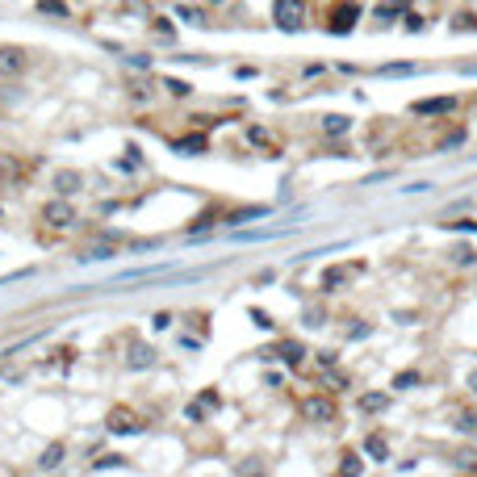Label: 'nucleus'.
Masks as SVG:
<instances>
[{"label": "nucleus", "instance_id": "obj_19", "mask_svg": "<svg viewBox=\"0 0 477 477\" xmlns=\"http://www.w3.org/2000/svg\"><path fill=\"white\" fill-rule=\"evenodd\" d=\"M63 465V444H50L42 457H38V469H59Z\"/></svg>", "mask_w": 477, "mask_h": 477}, {"label": "nucleus", "instance_id": "obj_24", "mask_svg": "<svg viewBox=\"0 0 477 477\" xmlns=\"http://www.w3.org/2000/svg\"><path fill=\"white\" fill-rule=\"evenodd\" d=\"M323 381H327V386H335V390H344V386H348V377H344L335 365H327V369H323Z\"/></svg>", "mask_w": 477, "mask_h": 477}, {"label": "nucleus", "instance_id": "obj_7", "mask_svg": "<svg viewBox=\"0 0 477 477\" xmlns=\"http://www.w3.org/2000/svg\"><path fill=\"white\" fill-rule=\"evenodd\" d=\"M50 189H54L59 197H75V193L84 189V176H80V172H71V168H59V172H54V180H50Z\"/></svg>", "mask_w": 477, "mask_h": 477}, {"label": "nucleus", "instance_id": "obj_27", "mask_svg": "<svg viewBox=\"0 0 477 477\" xmlns=\"http://www.w3.org/2000/svg\"><path fill=\"white\" fill-rule=\"evenodd\" d=\"M365 465H360V457L356 453H344V461H339V474H360Z\"/></svg>", "mask_w": 477, "mask_h": 477}, {"label": "nucleus", "instance_id": "obj_10", "mask_svg": "<svg viewBox=\"0 0 477 477\" xmlns=\"http://www.w3.org/2000/svg\"><path fill=\"white\" fill-rule=\"evenodd\" d=\"M113 256H117V243H113V235H105L96 243H84V256L80 260H113Z\"/></svg>", "mask_w": 477, "mask_h": 477}, {"label": "nucleus", "instance_id": "obj_34", "mask_svg": "<svg viewBox=\"0 0 477 477\" xmlns=\"http://www.w3.org/2000/svg\"><path fill=\"white\" fill-rule=\"evenodd\" d=\"M369 331H373V327H369V323H356V327H348V339H365V335H369Z\"/></svg>", "mask_w": 477, "mask_h": 477}, {"label": "nucleus", "instance_id": "obj_32", "mask_svg": "<svg viewBox=\"0 0 477 477\" xmlns=\"http://www.w3.org/2000/svg\"><path fill=\"white\" fill-rule=\"evenodd\" d=\"M151 327H155V331H168V327H172V314H168V310H159V314L151 318Z\"/></svg>", "mask_w": 477, "mask_h": 477}, {"label": "nucleus", "instance_id": "obj_12", "mask_svg": "<svg viewBox=\"0 0 477 477\" xmlns=\"http://www.w3.org/2000/svg\"><path fill=\"white\" fill-rule=\"evenodd\" d=\"M360 453H365V457H373V461H390V440H386L381 432H369V436H365V444H360Z\"/></svg>", "mask_w": 477, "mask_h": 477}, {"label": "nucleus", "instance_id": "obj_8", "mask_svg": "<svg viewBox=\"0 0 477 477\" xmlns=\"http://www.w3.org/2000/svg\"><path fill=\"white\" fill-rule=\"evenodd\" d=\"M155 360H159V352L155 348H147V344H130V352H126V369H155Z\"/></svg>", "mask_w": 477, "mask_h": 477}, {"label": "nucleus", "instance_id": "obj_5", "mask_svg": "<svg viewBox=\"0 0 477 477\" xmlns=\"http://www.w3.org/2000/svg\"><path fill=\"white\" fill-rule=\"evenodd\" d=\"M105 427H109L113 436H138V432H142V423H138V415H134V411H126V406H117V411H109V419H105Z\"/></svg>", "mask_w": 477, "mask_h": 477}, {"label": "nucleus", "instance_id": "obj_16", "mask_svg": "<svg viewBox=\"0 0 477 477\" xmlns=\"http://www.w3.org/2000/svg\"><path fill=\"white\" fill-rule=\"evenodd\" d=\"M453 469H461V474H477V453H474V448H457V453H453Z\"/></svg>", "mask_w": 477, "mask_h": 477}, {"label": "nucleus", "instance_id": "obj_18", "mask_svg": "<svg viewBox=\"0 0 477 477\" xmlns=\"http://www.w3.org/2000/svg\"><path fill=\"white\" fill-rule=\"evenodd\" d=\"M348 117L344 113H331V117H323V134H331V138H339V134H348Z\"/></svg>", "mask_w": 477, "mask_h": 477}, {"label": "nucleus", "instance_id": "obj_33", "mask_svg": "<svg viewBox=\"0 0 477 477\" xmlns=\"http://www.w3.org/2000/svg\"><path fill=\"white\" fill-rule=\"evenodd\" d=\"M251 323H256V327H264V331H272V327H277V323H272L264 310H251Z\"/></svg>", "mask_w": 477, "mask_h": 477}, {"label": "nucleus", "instance_id": "obj_21", "mask_svg": "<svg viewBox=\"0 0 477 477\" xmlns=\"http://www.w3.org/2000/svg\"><path fill=\"white\" fill-rule=\"evenodd\" d=\"M377 71H381V75H415L419 67H415V63H386V67H377Z\"/></svg>", "mask_w": 477, "mask_h": 477}, {"label": "nucleus", "instance_id": "obj_36", "mask_svg": "<svg viewBox=\"0 0 477 477\" xmlns=\"http://www.w3.org/2000/svg\"><path fill=\"white\" fill-rule=\"evenodd\" d=\"M469 390H474V394H477V369H474V373H469Z\"/></svg>", "mask_w": 477, "mask_h": 477}, {"label": "nucleus", "instance_id": "obj_26", "mask_svg": "<svg viewBox=\"0 0 477 477\" xmlns=\"http://www.w3.org/2000/svg\"><path fill=\"white\" fill-rule=\"evenodd\" d=\"M151 29H155V34H159V38H168V42H172V38H176V29H172V25H168V17H151Z\"/></svg>", "mask_w": 477, "mask_h": 477}, {"label": "nucleus", "instance_id": "obj_15", "mask_svg": "<svg viewBox=\"0 0 477 477\" xmlns=\"http://www.w3.org/2000/svg\"><path fill=\"white\" fill-rule=\"evenodd\" d=\"M277 356H281V360H285L289 369H298V365L306 360V348H302V339H285V344L277 348Z\"/></svg>", "mask_w": 477, "mask_h": 477}, {"label": "nucleus", "instance_id": "obj_6", "mask_svg": "<svg viewBox=\"0 0 477 477\" xmlns=\"http://www.w3.org/2000/svg\"><path fill=\"white\" fill-rule=\"evenodd\" d=\"M457 96H432V101H415L411 105V113H419V117H444V113H457Z\"/></svg>", "mask_w": 477, "mask_h": 477}, {"label": "nucleus", "instance_id": "obj_17", "mask_svg": "<svg viewBox=\"0 0 477 477\" xmlns=\"http://www.w3.org/2000/svg\"><path fill=\"white\" fill-rule=\"evenodd\" d=\"M402 13V0H381L377 8H373V17H377V25H390L394 17Z\"/></svg>", "mask_w": 477, "mask_h": 477}, {"label": "nucleus", "instance_id": "obj_25", "mask_svg": "<svg viewBox=\"0 0 477 477\" xmlns=\"http://www.w3.org/2000/svg\"><path fill=\"white\" fill-rule=\"evenodd\" d=\"M453 423H457V432H477V415H474V411H461Z\"/></svg>", "mask_w": 477, "mask_h": 477}, {"label": "nucleus", "instance_id": "obj_1", "mask_svg": "<svg viewBox=\"0 0 477 477\" xmlns=\"http://www.w3.org/2000/svg\"><path fill=\"white\" fill-rule=\"evenodd\" d=\"M42 222H46L50 230H71V226L80 222V214H75V205H71L67 197H50V201L42 205Z\"/></svg>", "mask_w": 477, "mask_h": 477}, {"label": "nucleus", "instance_id": "obj_11", "mask_svg": "<svg viewBox=\"0 0 477 477\" xmlns=\"http://www.w3.org/2000/svg\"><path fill=\"white\" fill-rule=\"evenodd\" d=\"M356 406H360L365 415H381V411H390V394H386V390H369V394L356 398Z\"/></svg>", "mask_w": 477, "mask_h": 477}, {"label": "nucleus", "instance_id": "obj_35", "mask_svg": "<svg viewBox=\"0 0 477 477\" xmlns=\"http://www.w3.org/2000/svg\"><path fill=\"white\" fill-rule=\"evenodd\" d=\"M201 406H205V411H214V406H218V394H214V390H205V394H201Z\"/></svg>", "mask_w": 477, "mask_h": 477}, {"label": "nucleus", "instance_id": "obj_30", "mask_svg": "<svg viewBox=\"0 0 477 477\" xmlns=\"http://www.w3.org/2000/svg\"><path fill=\"white\" fill-rule=\"evenodd\" d=\"M411 386H419V373H398L394 377V390H411Z\"/></svg>", "mask_w": 477, "mask_h": 477}, {"label": "nucleus", "instance_id": "obj_29", "mask_svg": "<svg viewBox=\"0 0 477 477\" xmlns=\"http://www.w3.org/2000/svg\"><path fill=\"white\" fill-rule=\"evenodd\" d=\"M453 29H465V34H469V29H477V17H474V13H461V17H453Z\"/></svg>", "mask_w": 477, "mask_h": 477}, {"label": "nucleus", "instance_id": "obj_20", "mask_svg": "<svg viewBox=\"0 0 477 477\" xmlns=\"http://www.w3.org/2000/svg\"><path fill=\"white\" fill-rule=\"evenodd\" d=\"M38 13L42 17H67V4L63 0H38Z\"/></svg>", "mask_w": 477, "mask_h": 477}, {"label": "nucleus", "instance_id": "obj_4", "mask_svg": "<svg viewBox=\"0 0 477 477\" xmlns=\"http://www.w3.org/2000/svg\"><path fill=\"white\" fill-rule=\"evenodd\" d=\"M356 21H360V4H356V0H339V4H331V13H327V29H331V34H348Z\"/></svg>", "mask_w": 477, "mask_h": 477}, {"label": "nucleus", "instance_id": "obj_14", "mask_svg": "<svg viewBox=\"0 0 477 477\" xmlns=\"http://www.w3.org/2000/svg\"><path fill=\"white\" fill-rule=\"evenodd\" d=\"M176 17H180V21H189V25H197V29H205V25H210V13H205L201 4H176Z\"/></svg>", "mask_w": 477, "mask_h": 477}, {"label": "nucleus", "instance_id": "obj_28", "mask_svg": "<svg viewBox=\"0 0 477 477\" xmlns=\"http://www.w3.org/2000/svg\"><path fill=\"white\" fill-rule=\"evenodd\" d=\"M163 88H168L172 96H189V92H193V84H184V80H163Z\"/></svg>", "mask_w": 477, "mask_h": 477}, {"label": "nucleus", "instance_id": "obj_9", "mask_svg": "<svg viewBox=\"0 0 477 477\" xmlns=\"http://www.w3.org/2000/svg\"><path fill=\"white\" fill-rule=\"evenodd\" d=\"M25 50L21 46H0V75H21L25 71Z\"/></svg>", "mask_w": 477, "mask_h": 477}, {"label": "nucleus", "instance_id": "obj_31", "mask_svg": "<svg viewBox=\"0 0 477 477\" xmlns=\"http://www.w3.org/2000/svg\"><path fill=\"white\" fill-rule=\"evenodd\" d=\"M122 59H126L134 71H147V67H151V59H147V54H122Z\"/></svg>", "mask_w": 477, "mask_h": 477}, {"label": "nucleus", "instance_id": "obj_22", "mask_svg": "<svg viewBox=\"0 0 477 477\" xmlns=\"http://www.w3.org/2000/svg\"><path fill=\"white\" fill-rule=\"evenodd\" d=\"M92 469H101V474H105V469H126V457H117V453H105V457H101Z\"/></svg>", "mask_w": 477, "mask_h": 477}, {"label": "nucleus", "instance_id": "obj_2", "mask_svg": "<svg viewBox=\"0 0 477 477\" xmlns=\"http://www.w3.org/2000/svg\"><path fill=\"white\" fill-rule=\"evenodd\" d=\"M302 419L314 423V427H331V423L339 419V411H335V402H331L327 394H310V398L302 402Z\"/></svg>", "mask_w": 477, "mask_h": 477}, {"label": "nucleus", "instance_id": "obj_3", "mask_svg": "<svg viewBox=\"0 0 477 477\" xmlns=\"http://www.w3.org/2000/svg\"><path fill=\"white\" fill-rule=\"evenodd\" d=\"M306 17H310V8H306V0H277L272 4V21L281 25V29H302L306 25Z\"/></svg>", "mask_w": 477, "mask_h": 477}, {"label": "nucleus", "instance_id": "obj_13", "mask_svg": "<svg viewBox=\"0 0 477 477\" xmlns=\"http://www.w3.org/2000/svg\"><path fill=\"white\" fill-rule=\"evenodd\" d=\"M348 277H352V268H348V264H335V268H327V272H323V281H318V285H323V293H335V289H344V285H348Z\"/></svg>", "mask_w": 477, "mask_h": 477}, {"label": "nucleus", "instance_id": "obj_23", "mask_svg": "<svg viewBox=\"0 0 477 477\" xmlns=\"http://www.w3.org/2000/svg\"><path fill=\"white\" fill-rule=\"evenodd\" d=\"M176 151H180V155H189V151H205V138H201V134H193V138H180V142H176Z\"/></svg>", "mask_w": 477, "mask_h": 477}]
</instances>
